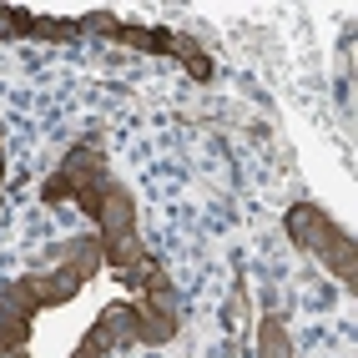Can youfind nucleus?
Here are the masks:
<instances>
[{"label":"nucleus","instance_id":"14","mask_svg":"<svg viewBox=\"0 0 358 358\" xmlns=\"http://www.w3.org/2000/svg\"><path fill=\"white\" fill-rule=\"evenodd\" d=\"M0 358H31V353H26V348H15V353H0Z\"/></svg>","mask_w":358,"mask_h":358},{"label":"nucleus","instance_id":"1","mask_svg":"<svg viewBox=\"0 0 358 358\" xmlns=\"http://www.w3.org/2000/svg\"><path fill=\"white\" fill-rule=\"evenodd\" d=\"M96 243H101V262H111L116 273H122V282L127 288H136L141 282V273L152 268V252H147V243L136 237V202H131V192L122 182L111 177V187H106V197H101V217H96Z\"/></svg>","mask_w":358,"mask_h":358},{"label":"nucleus","instance_id":"8","mask_svg":"<svg viewBox=\"0 0 358 358\" xmlns=\"http://www.w3.org/2000/svg\"><path fill=\"white\" fill-rule=\"evenodd\" d=\"M172 36L177 31H147V26H127V20L111 31L116 45H131V51H147V56H172Z\"/></svg>","mask_w":358,"mask_h":358},{"label":"nucleus","instance_id":"3","mask_svg":"<svg viewBox=\"0 0 358 358\" xmlns=\"http://www.w3.org/2000/svg\"><path fill=\"white\" fill-rule=\"evenodd\" d=\"M96 273H101V243H96V237H76V243H66L56 268L31 278V288H36V298H41V313H45V308L71 303Z\"/></svg>","mask_w":358,"mask_h":358},{"label":"nucleus","instance_id":"9","mask_svg":"<svg viewBox=\"0 0 358 358\" xmlns=\"http://www.w3.org/2000/svg\"><path fill=\"white\" fill-rule=\"evenodd\" d=\"M172 56L187 66V76H192V81H212V56L202 51L192 36H172Z\"/></svg>","mask_w":358,"mask_h":358},{"label":"nucleus","instance_id":"6","mask_svg":"<svg viewBox=\"0 0 358 358\" xmlns=\"http://www.w3.org/2000/svg\"><path fill=\"white\" fill-rule=\"evenodd\" d=\"M141 343V318H136V303H111L106 313L91 323V333L76 343V353L71 358H106L116 348H131Z\"/></svg>","mask_w":358,"mask_h":358},{"label":"nucleus","instance_id":"2","mask_svg":"<svg viewBox=\"0 0 358 358\" xmlns=\"http://www.w3.org/2000/svg\"><path fill=\"white\" fill-rule=\"evenodd\" d=\"M288 237H293L303 252L323 257L328 268H333V278H343L348 288L358 282V248H353V237L333 222L318 202H293L288 207Z\"/></svg>","mask_w":358,"mask_h":358},{"label":"nucleus","instance_id":"7","mask_svg":"<svg viewBox=\"0 0 358 358\" xmlns=\"http://www.w3.org/2000/svg\"><path fill=\"white\" fill-rule=\"evenodd\" d=\"M36 318H41V298L31 288V278H15L10 288H0V353L26 348Z\"/></svg>","mask_w":358,"mask_h":358},{"label":"nucleus","instance_id":"4","mask_svg":"<svg viewBox=\"0 0 358 358\" xmlns=\"http://www.w3.org/2000/svg\"><path fill=\"white\" fill-rule=\"evenodd\" d=\"M131 293H136L141 343H147V348L172 343V338H177V328H182V303H177V288H172V278H166L162 262H152V268L141 273V282H136Z\"/></svg>","mask_w":358,"mask_h":358},{"label":"nucleus","instance_id":"12","mask_svg":"<svg viewBox=\"0 0 358 358\" xmlns=\"http://www.w3.org/2000/svg\"><path fill=\"white\" fill-rule=\"evenodd\" d=\"M31 20H36V10L0 6V36H6V41H31Z\"/></svg>","mask_w":358,"mask_h":358},{"label":"nucleus","instance_id":"11","mask_svg":"<svg viewBox=\"0 0 358 358\" xmlns=\"http://www.w3.org/2000/svg\"><path fill=\"white\" fill-rule=\"evenodd\" d=\"M31 41H51V45H66V41H86V36H81V20L36 15V20H31Z\"/></svg>","mask_w":358,"mask_h":358},{"label":"nucleus","instance_id":"10","mask_svg":"<svg viewBox=\"0 0 358 358\" xmlns=\"http://www.w3.org/2000/svg\"><path fill=\"white\" fill-rule=\"evenodd\" d=\"M257 358H293L288 328H282V318H273V313L257 323Z\"/></svg>","mask_w":358,"mask_h":358},{"label":"nucleus","instance_id":"13","mask_svg":"<svg viewBox=\"0 0 358 358\" xmlns=\"http://www.w3.org/2000/svg\"><path fill=\"white\" fill-rule=\"evenodd\" d=\"M0 182H6V136H0Z\"/></svg>","mask_w":358,"mask_h":358},{"label":"nucleus","instance_id":"5","mask_svg":"<svg viewBox=\"0 0 358 358\" xmlns=\"http://www.w3.org/2000/svg\"><path fill=\"white\" fill-rule=\"evenodd\" d=\"M101 177H111L101 147H96V141H81V147H71V152L61 157V166L41 182V202H51V207H56V202H76L86 187H96Z\"/></svg>","mask_w":358,"mask_h":358}]
</instances>
